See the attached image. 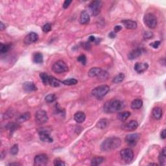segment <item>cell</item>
I'll list each match as a JSON object with an SVG mask.
<instances>
[{
    "label": "cell",
    "instance_id": "obj_25",
    "mask_svg": "<svg viewBox=\"0 0 166 166\" xmlns=\"http://www.w3.org/2000/svg\"><path fill=\"white\" fill-rule=\"evenodd\" d=\"M62 82H60L59 80L56 79L54 77L50 76V79H49V83L48 85H50L52 87H58Z\"/></svg>",
    "mask_w": 166,
    "mask_h": 166
},
{
    "label": "cell",
    "instance_id": "obj_47",
    "mask_svg": "<svg viewBox=\"0 0 166 166\" xmlns=\"http://www.w3.org/2000/svg\"><path fill=\"white\" fill-rule=\"evenodd\" d=\"M5 28V26L3 23L1 22V25H0V29H1V31L4 30Z\"/></svg>",
    "mask_w": 166,
    "mask_h": 166
},
{
    "label": "cell",
    "instance_id": "obj_27",
    "mask_svg": "<svg viewBox=\"0 0 166 166\" xmlns=\"http://www.w3.org/2000/svg\"><path fill=\"white\" fill-rule=\"evenodd\" d=\"M6 128L9 131L10 134H12L18 129V125L12 122V123H9L7 125Z\"/></svg>",
    "mask_w": 166,
    "mask_h": 166
},
{
    "label": "cell",
    "instance_id": "obj_1",
    "mask_svg": "<svg viewBox=\"0 0 166 166\" xmlns=\"http://www.w3.org/2000/svg\"><path fill=\"white\" fill-rule=\"evenodd\" d=\"M121 145V140L117 137H111L106 139L101 145V149L104 152L112 151L119 147Z\"/></svg>",
    "mask_w": 166,
    "mask_h": 166
},
{
    "label": "cell",
    "instance_id": "obj_39",
    "mask_svg": "<svg viewBox=\"0 0 166 166\" xmlns=\"http://www.w3.org/2000/svg\"><path fill=\"white\" fill-rule=\"evenodd\" d=\"M54 165L56 166H63L66 165V163L62 160L59 159H56L54 160Z\"/></svg>",
    "mask_w": 166,
    "mask_h": 166
},
{
    "label": "cell",
    "instance_id": "obj_31",
    "mask_svg": "<svg viewBox=\"0 0 166 166\" xmlns=\"http://www.w3.org/2000/svg\"><path fill=\"white\" fill-rule=\"evenodd\" d=\"M125 79V75L123 73H121V74H118V75L114 78L113 80H112V82L114 83H116V84H118V83L121 82Z\"/></svg>",
    "mask_w": 166,
    "mask_h": 166
},
{
    "label": "cell",
    "instance_id": "obj_7",
    "mask_svg": "<svg viewBox=\"0 0 166 166\" xmlns=\"http://www.w3.org/2000/svg\"><path fill=\"white\" fill-rule=\"evenodd\" d=\"M120 157L125 162L130 163L134 158V153L131 149H124L120 151Z\"/></svg>",
    "mask_w": 166,
    "mask_h": 166
},
{
    "label": "cell",
    "instance_id": "obj_49",
    "mask_svg": "<svg viewBox=\"0 0 166 166\" xmlns=\"http://www.w3.org/2000/svg\"><path fill=\"white\" fill-rule=\"evenodd\" d=\"M149 165H158L157 163H150Z\"/></svg>",
    "mask_w": 166,
    "mask_h": 166
},
{
    "label": "cell",
    "instance_id": "obj_16",
    "mask_svg": "<svg viewBox=\"0 0 166 166\" xmlns=\"http://www.w3.org/2000/svg\"><path fill=\"white\" fill-rule=\"evenodd\" d=\"M122 23L123 24V25L125 27V28L127 29H136L137 28V23L135 21L131 20V19H125V20H123L121 21Z\"/></svg>",
    "mask_w": 166,
    "mask_h": 166
},
{
    "label": "cell",
    "instance_id": "obj_30",
    "mask_svg": "<svg viewBox=\"0 0 166 166\" xmlns=\"http://www.w3.org/2000/svg\"><path fill=\"white\" fill-rule=\"evenodd\" d=\"M104 161V158L102 157H95L92 159V165L94 166H96V165H99L103 162Z\"/></svg>",
    "mask_w": 166,
    "mask_h": 166
},
{
    "label": "cell",
    "instance_id": "obj_21",
    "mask_svg": "<svg viewBox=\"0 0 166 166\" xmlns=\"http://www.w3.org/2000/svg\"><path fill=\"white\" fill-rule=\"evenodd\" d=\"M90 21V16L86 11L81 12L80 16V23L81 24H87Z\"/></svg>",
    "mask_w": 166,
    "mask_h": 166
},
{
    "label": "cell",
    "instance_id": "obj_12",
    "mask_svg": "<svg viewBox=\"0 0 166 166\" xmlns=\"http://www.w3.org/2000/svg\"><path fill=\"white\" fill-rule=\"evenodd\" d=\"M38 40V35L37 34L32 32V33H30L29 34H28L27 35L25 38H24V43L25 44H33V43H35L36 42H37Z\"/></svg>",
    "mask_w": 166,
    "mask_h": 166
},
{
    "label": "cell",
    "instance_id": "obj_2",
    "mask_svg": "<svg viewBox=\"0 0 166 166\" xmlns=\"http://www.w3.org/2000/svg\"><path fill=\"white\" fill-rule=\"evenodd\" d=\"M123 103L119 100L112 99L105 102L103 106L104 111L106 113H114L123 108Z\"/></svg>",
    "mask_w": 166,
    "mask_h": 166
},
{
    "label": "cell",
    "instance_id": "obj_11",
    "mask_svg": "<svg viewBox=\"0 0 166 166\" xmlns=\"http://www.w3.org/2000/svg\"><path fill=\"white\" fill-rule=\"evenodd\" d=\"M48 162V157L46 155H36L34 159V164L37 166L46 165Z\"/></svg>",
    "mask_w": 166,
    "mask_h": 166
},
{
    "label": "cell",
    "instance_id": "obj_9",
    "mask_svg": "<svg viewBox=\"0 0 166 166\" xmlns=\"http://www.w3.org/2000/svg\"><path fill=\"white\" fill-rule=\"evenodd\" d=\"M140 137V136L138 133L129 134V135L126 136L125 141L129 146H131V147H134L137 144Z\"/></svg>",
    "mask_w": 166,
    "mask_h": 166
},
{
    "label": "cell",
    "instance_id": "obj_5",
    "mask_svg": "<svg viewBox=\"0 0 166 166\" xmlns=\"http://www.w3.org/2000/svg\"><path fill=\"white\" fill-rule=\"evenodd\" d=\"M52 70L56 74H63V73L68 72V66L64 61L58 60L53 65Z\"/></svg>",
    "mask_w": 166,
    "mask_h": 166
},
{
    "label": "cell",
    "instance_id": "obj_23",
    "mask_svg": "<svg viewBox=\"0 0 166 166\" xmlns=\"http://www.w3.org/2000/svg\"><path fill=\"white\" fill-rule=\"evenodd\" d=\"M131 116V112H128V111H125V112H119V113L118 114V118L119 120H120L122 122H125L127 119L129 117Z\"/></svg>",
    "mask_w": 166,
    "mask_h": 166
},
{
    "label": "cell",
    "instance_id": "obj_43",
    "mask_svg": "<svg viewBox=\"0 0 166 166\" xmlns=\"http://www.w3.org/2000/svg\"><path fill=\"white\" fill-rule=\"evenodd\" d=\"M121 29H122V27L120 26V25H116L115 27H114V33H118V32H119V31H121Z\"/></svg>",
    "mask_w": 166,
    "mask_h": 166
},
{
    "label": "cell",
    "instance_id": "obj_37",
    "mask_svg": "<svg viewBox=\"0 0 166 166\" xmlns=\"http://www.w3.org/2000/svg\"><path fill=\"white\" fill-rule=\"evenodd\" d=\"M18 145L16 144V145H14L12 148L11 149V155H15L18 152Z\"/></svg>",
    "mask_w": 166,
    "mask_h": 166
},
{
    "label": "cell",
    "instance_id": "obj_13",
    "mask_svg": "<svg viewBox=\"0 0 166 166\" xmlns=\"http://www.w3.org/2000/svg\"><path fill=\"white\" fill-rule=\"evenodd\" d=\"M138 127V123L136 121H131L130 122H128L127 123H125L122 126V129L124 131H133L136 130Z\"/></svg>",
    "mask_w": 166,
    "mask_h": 166
},
{
    "label": "cell",
    "instance_id": "obj_29",
    "mask_svg": "<svg viewBox=\"0 0 166 166\" xmlns=\"http://www.w3.org/2000/svg\"><path fill=\"white\" fill-rule=\"evenodd\" d=\"M108 125V121L106 119H101V120H99L98 122H97L96 127L97 128L101 129H105Z\"/></svg>",
    "mask_w": 166,
    "mask_h": 166
},
{
    "label": "cell",
    "instance_id": "obj_26",
    "mask_svg": "<svg viewBox=\"0 0 166 166\" xmlns=\"http://www.w3.org/2000/svg\"><path fill=\"white\" fill-rule=\"evenodd\" d=\"M143 106V101L141 99H135L132 102L131 108L133 110H138Z\"/></svg>",
    "mask_w": 166,
    "mask_h": 166
},
{
    "label": "cell",
    "instance_id": "obj_38",
    "mask_svg": "<svg viewBox=\"0 0 166 166\" xmlns=\"http://www.w3.org/2000/svg\"><path fill=\"white\" fill-rule=\"evenodd\" d=\"M43 31L44 33H48L51 30V23H46L42 27Z\"/></svg>",
    "mask_w": 166,
    "mask_h": 166
},
{
    "label": "cell",
    "instance_id": "obj_6",
    "mask_svg": "<svg viewBox=\"0 0 166 166\" xmlns=\"http://www.w3.org/2000/svg\"><path fill=\"white\" fill-rule=\"evenodd\" d=\"M88 7L92 15L97 16L101 12L102 2L101 1H93L90 3Z\"/></svg>",
    "mask_w": 166,
    "mask_h": 166
},
{
    "label": "cell",
    "instance_id": "obj_28",
    "mask_svg": "<svg viewBox=\"0 0 166 166\" xmlns=\"http://www.w3.org/2000/svg\"><path fill=\"white\" fill-rule=\"evenodd\" d=\"M33 62L36 64H41L43 62V55L41 53H36L33 55Z\"/></svg>",
    "mask_w": 166,
    "mask_h": 166
},
{
    "label": "cell",
    "instance_id": "obj_8",
    "mask_svg": "<svg viewBox=\"0 0 166 166\" xmlns=\"http://www.w3.org/2000/svg\"><path fill=\"white\" fill-rule=\"evenodd\" d=\"M35 120L38 125H43L48 121L47 112L44 110H38L35 114Z\"/></svg>",
    "mask_w": 166,
    "mask_h": 166
},
{
    "label": "cell",
    "instance_id": "obj_17",
    "mask_svg": "<svg viewBox=\"0 0 166 166\" xmlns=\"http://www.w3.org/2000/svg\"><path fill=\"white\" fill-rule=\"evenodd\" d=\"M103 72L101 68L95 67L92 68L89 70L88 72V76L90 77H100V75Z\"/></svg>",
    "mask_w": 166,
    "mask_h": 166
},
{
    "label": "cell",
    "instance_id": "obj_24",
    "mask_svg": "<svg viewBox=\"0 0 166 166\" xmlns=\"http://www.w3.org/2000/svg\"><path fill=\"white\" fill-rule=\"evenodd\" d=\"M158 159H159L160 165H165V163H166V149L165 147H163L162 149V151H161L159 157H158Z\"/></svg>",
    "mask_w": 166,
    "mask_h": 166
},
{
    "label": "cell",
    "instance_id": "obj_44",
    "mask_svg": "<svg viewBox=\"0 0 166 166\" xmlns=\"http://www.w3.org/2000/svg\"><path fill=\"white\" fill-rule=\"evenodd\" d=\"M160 136H161V138H162L163 139V140H164V139H165V138H166L165 129H163V130L162 131V132L160 134Z\"/></svg>",
    "mask_w": 166,
    "mask_h": 166
},
{
    "label": "cell",
    "instance_id": "obj_22",
    "mask_svg": "<svg viewBox=\"0 0 166 166\" xmlns=\"http://www.w3.org/2000/svg\"><path fill=\"white\" fill-rule=\"evenodd\" d=\"M31 115L29 112H25V113L21 114V115H19L18 118L16 119V121L18 123H22L23 122L27 121L28 119L30 118Z\"/></svg>",
    "mask_w": 166,
    "mask_h": 166
},
{
    "label": "cell",
    "instance_id": "obj_14",
    "mask_svg": "<svg viewBox=\"0 0 166 166\" xmlns=\"http://www.w3.org/2000/svg\"><path fill=\"white\" fill-rule=\"evenodd\" d=\"M143 52V50L141 48H136L129 52L128 54V58L129 60H134L138 58L141 55Z\"/></svg>",
    "mask_w": 166,
    "mask_h": 166
},
{
    "label": "cell",
    "instance_id": "obj_4",
    "mask_svg": "<svg viewBox=\"0 0 166 166\" xmlns=\"http://www.w3.org/2000/svg\"><path fill=\"white\" fill-rule=\"evenodd\" d=\"M144 23L149 28L155 29L157 25V18L153 14H146L143 18Z\"/></svg>",
    "mask_w": 166,
    "mask_h": 166
},
{
    "label": "cell",
    "instance_id": "obj_35",
    "mask_svg": "<svg viewBox=\"0 0 166 166\" xmlns=\"http://www.w3.org/2000/svg\"><path fill=\"white\" fill-rule=\"evenodd\" d=\"M56 99H57V97H56L55 94H49L46 97L45 100L47 102L51 103V102H54L56 100Z\"/></svg>",
    "mask_w": 166,
    "mask_h": 166
},
{
    "label": "cell",
    "instance_id": "obj_18",
    "mask_svg": "<svg viewBox=\"0 0 166 166\" xmlns=\"http://www.w3.org/2000/svg\"><path fill=\"white\" fill-rule=\"evenodd\" d=\"M23 88L27 92L36 91V90H37V88L35 86V84L32 82H24L23 84Z\"/></svg>",
    "mask_w": 166,
    "mask_h": 166
},
{
    "label": "cell",
    "instance_id": "obj_34",
    "mask_svg": "<svg viewBox=\"0 0 166 166\" xmlns=\"http://www.w3.org/2000/svg\"><path fill=\"white\" fill-rule=\"evenodd\" d=\"M10 48H11V46L10 45L1 44V47H0V52H1V53H2V54H3V53H5L7 51H9Z\"/></svg>",
    "mask_w": 166,
    "mask_h": 166
},
{
    "label": "cell",
    "instance_id": "obj_33",
    "mask_svg": "<svg viewBox=\"0 0 166 166\" xmlns=\"http://www.w3.org/2000/svg\"><path fill=\"white\" fill-rule=\"evenodd\" d=\"M78 82L77 79H69L67 80H65L64 81H62V84L64 85H68V86H72V85L76 84Z\"/></svg>",
    "mask_w": 166,
    "mask_h": 166
},
{
    "label": "cell",
    "instance_id": "obj_42",
    "mask_svg": "<svg viewBox=\"0 0 166 166\" xmlns=\"http://www.w3.org/2000/svg\"><path fill=\"white\" fill-rule=\"evenodd\" d=\"M72 1H71V0H66V1L64 2V3H63V8L64 9H67L68 7L70 6V5L72 3Z\"/></svg>",
    "mask_w": 166,
    "mask_h": 166
},
{
    "label": "cell",
    "instance_id": "obj_20",
    "mask_svg": "<svg viewBox=\"0 0 166 166\" xmlns=\"http://www.w3.org/2000/svg\"><path fill=\"white\" fill-rule=\"evenodd\" d=\"M86 119V115L83 112H77L75 114L74 119L78 123H81L84 121Z\"/></svg>",
    "mask_w": 166,
    "mask_h": 166
},
{
    "label": "cell",
    "instance_id": "obj_40",
    "mask_svg": "<svg viewBox=\"0 0 166 166\" xmlns=\"http://www.w3.org/2000/svg\"><path fill=\"white\" fill-rule=\"evenodd\" d=\"M153 34L151 31H146V32L143 34V38L145 39H150L153 38Z\"/></svg>",
    "mask_w": 166,
    "mask_h": 166
},
{
    "label": "cell",
    "instance_id": "obj_10",
    "mask_svg": "<svg viewBox=\"0 0 166 166\" xmlns=\"http://www.w3.org/2000/svg\"><path fill=\"white\" fill-rule=\"evenodd\" d=\"M38 134L41 141L48 143L53 142V138L50 136V131H49L48 130H44V129H41L38 132Z\"/></svg>",
    "mask_w": 166,
    "mask_h": 166
},
{
    "label": "cell",
    "instance_id": "obj_46",
    "mask_svg": "<svg viewBox=\"0 0 166 166\" xmlns=\"http://www.w3.org/2000/svg\"><path fill=\"white\" fill-rule=\"evenodd\" d=\"M88 40L90 42H93L96 41V38H95V36H90L88 38Z\"/></svg>",
    "mask_w": 166,
    "mask_h": 166
},
{
    "label": "cell",
    "instance_id": "obj_41",
    "mask_svg": "<svg viewBox=\"0 0 166 166\" xmlns=\"http://www.w3.org/2000/svg\"><path fill=\"white\" fill-rule=\"evenodd\" d=\"M160 41H156V42H154L153 43H151L150 46H152V47L153 48H155V49H157L158 48V47H159V46L160 45Z\"/></svg>",
    "mask_w": 166,
    "mask_h": 166
},
{
    "label": "cell",
    "instance_id": "obj_48",
    "mask_svg": "<svg viewBox=\"0 0 166 166\" xmlns=\"http://www.w3.org/2000/svg\"><path fill=\"white\" fill-rule=\"evenodd\" d=\"M8 165H21V163H9Z\"/></svg>",
    "mask_w": 166,
    "mask_h": 166
},
{
    "label": "cell",
    "instance_id": "obj_15",
    "mask_svg": "<svg viewBox=\"0 0 166 166\" xmlns=\"http://www.w3.org/2000/svg\"><path fill=\"white\" fill-rule=\"evenodd\" d=\"M149 65L145 62H137L134 65V70L138 74H142L148 69Z\"/></svg>",
    "mask_w": 166,
    "mask_h": 166
},
{
    "label": "cell",
    "instance_id": "obj_45",
    "mask_svg": "<svg viewBox=\"0 0 166 166\" xmlns=\"http://www.w3.org/2000/svg\"><path fill=\"white\" fill-rule=\"evenodd\" d=\"M108 36L110 38H115L116 36V33H114V32H111V33H109Z\"/></svg>",
    "mask_w": 166,
    "mask_h": 166
},
{
    "label": "cell",
    "instance_id": "obj_32",
    "mask_svg": "<svg viewBox=\"0 0 166 166\" xmlns=\"http://www.w3.org/2000/svg\"><path fill=\"white\" fill-rule=\"evenodd\" d=\"M40 77L42 80V81L45 85H48L49 83V79H50V75H48L46 73H41L40 74Z\"/></svg>",
    "mask_w": 166,
    "mask_h": 166
},
{
    "label": "cell",
    "instance_id": "obj_36",
    "mask_svg": "<svg viewBox=\"0 0 166 166\" xmlns=\"http://www.w3.org/2000/svg\"><path fill=\"white\" fill-rule=\"evenodd\" d=\"M77 60L79 61V62H80V63H81L82 64L85 65V64H86V56H85L84 55H81L79 56V57H78V58H77Z\"/></svg>",
    "mask_w": 166,
    "mask_h": 166
},
{
    "label": "cell",
    "instance_id": "obj_3",
    "mask_svg": "<svg viewBox=\"0 0 166 166\" xmlns=\"http://www.w3.org/2000/svg\"><path fill=\"white\" fill-rule=\"evenodd\" d=\"M110 90V88L107 85H101L92 90V94L96 98L101 99L108 94Z\"/></svg>",
    "mask_w": 166,
    "mask_h": 166
},
{
    "label": "cell",
    "instance_id": "obj_19",
    "mask_svg": "<svg viewBox=\"0 0 166 166\" xmlns=\"http://www.w3.org/2000/svg\"><path fill=\"white\" fill-rule=\"evenodd\" d=\"M163 111L162 108L160 107H155L154 108L152 111V115L153 117L157 120H159L162 117Z\"/></svg>",
    "mask_w": 166,
    "mask_h": 166
}]
</instances>
